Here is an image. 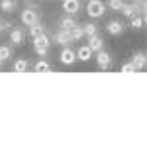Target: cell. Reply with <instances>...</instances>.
<instances>
[{"label": "cell", "mask_w": 147, "mask_h": 147, "mask_svg": "<svg viewBox=\"0 0 147 147\" xmlns=\"http://www.w3.org/2000/svg\"><path fill=\"white\" fill-rule=\"evenodd\" d=\"M45 34V28L43 26H39V22L34 24V26H30V35H32V39H35V37H39V35Z\"/></svg>", "instance_id": "18"}, {"label": "cell", "mask_w": 147, "mask_h": 147, "mask_svg": "<svg viewBox=\"0 0 147 147\" xmlns=\"http://www.w3.org/2000/svg\"><path fill=\"white\" fill-rule=\"evenodd\" d=\"M12 57V47L10 45H0V59L2 61H8Z\"/></svg>", "instance_id": "22"}, {"label": "cell", "mask_w": 147, "mask_h": 147, "mask_svg": "<svg viewBox=\"0 0 147 147\" xmlns=\"http://www.w3.org/2000/svg\"><path fill=\"white\" fill-rule=\"evenodd\" d=\"M71 34H69L67 30H59L53 37H51V43H57V45H61V47H67L71 45Z\"/></svg>", "instance_id": "3"}, {"label": "cell", "mask_w": 147, "mask_h": 147, "mask_svg": "<svg viewBox=\"0 0 147 147\" xmlns=\"http://www.w3.org/2000/svg\"><path fill=\"white\" fill-rule=\"evenodd\" d=\"M28 67H30L28 59H18V61L14 63V73H26Z\"/></svg>", "instance_id": "19"}, {"label": "cell", "mask_w": 147, "mask_h": 147, "mask_svg": "<svg viewBox=\"0 0 147 147\" xmlns=\"http://www.w3.org/2000/svg\"><path fill=\"white\" fill-rule=\"evenodd\" d=\"M20 20H22V24H24V26H34V24H37V22H39V16H37L35 8H30V10H24V12H22Z\"/></svg>", "instance_id": "4"}, {"label": "cell", "mask_w": 147, "mask_h": 147, "mask_svg": "<svg viewBox=\"0 0 147 147\" xmlns=\"http://www.w3.org/2000/svg\"><path fill=\"white\" fill-rule=\"evenodd\" d=\"M106 32L110 35H120L124 32V24L118 22V20H112V22H108V26H106Z\"/></svg>", "instance_id": "10"}, {"label": "cell", "mask_w": 147, "mask_h": 147, "mask_svg": "<svg viewBox=\"0 0 147 147\" xmlns=\"http://www.w3.org/2000/svg\"><path fill=\"white\" fill-rule=\"evenodd\" d=\"M51 69H53V67H51L47 61H37V63L34 65V71H35V73H47V71H51Z\"/></svg>", "instance_id": "20"}, {"label": "cell", "mask_w": 147, "mask_h": 147, "mask_svg": "<svg viewBox=\"0 0 147 147\" xmlns=\"http://www.w3.org/2000/svg\"><path fill=\"white\" fill-rule=\"evenodd\" d=\"M10 22H6V20H0V35L4 34V32H10Z\"/></svg>", "instance_id": "24"}, {"label": "cell", "mask_w": 147, "mask_h": 147, "mask_svg": "<svg viewBox=\"0 0 147 147\" xmlns=\"http://www.w3.org/2000/svg\"><path fill=\"white\" fill-rule=\"evenodd\" d=\"M134 71H136V67L131 63H125L124 67H122V73H134Z\"/></svg>", "instance_id": "25"}, {"label": "cell", "mask_w": 147, "mask_h": 147, "mask_svg": "<svg viewBox=\"0 0 147 147\" xmlns=\"http://www.w3.org/2000/svg\"><path fill=\"white\" fill-rule=\"evenodd\" d=\"M122 4H124V0H110V2H108L110 10H116V12H120V8H122Z\"/></svg>", "instance_id": "23"}, {"label": "cell", "mask_w": 147, "mask_h": 147, "mask_svg": "<svg viewBox=\"0 0 147 147\" xmlns=\"http://www.w3.org/2000/svg\"><path fill=\"white\" fill-rule=\"evenodd\" d=\"M77 59L84 61V63H86V61H90V59H92V51H90V47H88V45H82L79 51H77Z\"/></svg>", "instance_id": "12"}, {"label": "cell", "mask_w": 147, "mask_h": 147, "mask_svg": "<svg viewBox=\"0 0 147 147\" xmlns=\"http://www.w3.org/2000/svg\"><path fill=\"white\" fill-rule=\"evenodd\" d=\"M69 34H71V39H73V41H80V39L84 37L82 26H79V24H77L75 28H71V30H69Z\"/></svg>", "instance_id": "14"}, {"label": "cell", "mask_w": 147, "mask_h": 147, "mask_svg": "<svg viewBox=\"0 0 147 147\" xmlns=\"http://www.w3.org/2000/svg\"><path fill=\"white\" fill-rule=\"evenodd\" d=\"M10 41L14 43V45H20L24 41V30L22 28H14V30H10Z\"/></svg>", "instance_id": "11"}, {"label": "cell", "mask_w": 147, "mask_h": 147, "mask_svg": "<svg viewBox=\"0 0 147 147\" xmlns=\"http://www.w3.org/2000/svg\"><path fill=\"white\" fill-rule=\"evenodd\" d=\"M96 65H98V69H100V71L110 69V65H112V57L108 55L104 49H100V51H98V55H96Z\"/></svg>", "instance_id": "6"}, {"label": "cell", "mask_w": 147, "mask_h": 147, "mask_svg": "<svg viewBox=\"0 0 147 147\" xmlns=\"http://www.w3.org/2000/svg\"><path fill=\"white\" fill-rule=\"evenodd\" d=\"M0 10L6 14H12L16 10V0H0Z\"/></svg>", "instance_id": "16"}, {"label": "cell", "mask_w": 147, "mask_h": 147, "mask_svg": "<svg viewBox=\"0 0 147 147\" xmlns=\"http://www.w3.org/2000/svg\"><path fill=\"white\" fill-rule=\"evenodd\" d=\"M59 26H61V30H71V28H75L77 26V22H75V18L73 16H65V18H61L59 20Z\"/></svg>", "instance_id": "15"}, {"label": "cell", "mask_w": 147, "mask_h": 147, "mask_svg": "<svg viewBox=\"0 0 147 147\" xmlns=\"http://www.w3.org/2000/svg\"><path fill=\"white\" fill-rule=\"evenodd\" d=\"M143 24H145V20H143V16H131L129 18V28H134V30H141L143 28Z\"/></svg>", "instance_id": "17"}, {"label": "cell", "mask_w": 147, "mask_h": 147, "mask_svg": "<svg viewBox=\"0 0 147 147\" xmlns=\"http://www.w3.org/2000/svg\"><path fill=\"white\" fill-rule=\"evenodd\" d=\"M88 47H90L92 53H94V51L98 53L100 49H104V39H102L98 34H96V35H90V37H88Z\"/></svg>", "instance_id": "8"}, {"label": "cell", "mask_w": 147, "mask_h": 147, "mask_svg": "<svg viewBox=\"0 0 147 147\" xmlns=\"http://www.w3.org/2000/svg\"><path fill=\"white\" fill-rule=\"evenodd\" d=\"M49 45H51V39H49L45 34L34 39V51H35V53H37L39 57H45V55H47V51H49Z\"/></svg>", "instance_id": "1"}, {"label": "cell", "mask_w": 147, "mask_h": 147, "mask_svg": "<svg viewBox=\"0 0 147 147\" xmlns=\"http://www.w3.org/2000/svg\"><path fill=\"white\" fill-rule=\"evenodd\" d=\"M59 59H61L63 65H73V63L77 61V51H73V47H69V45L63 47V51H61Z\"/></svg>", "instance_id": "5"}, {"label": "cell", "mask_w": 147, "mask_h": 147, "mask_svg": "<svg viewBox=\"0 0 147 147\" xmlns=\"http://www.w3.org/2000/svg\"><path fill=\"white\" fill-rule=\"evenodd\" d=\"M145 63H147V59H145L143 53H136L134 59H131V65L136 67V71H137V69H145Z\"/></svg>", "instance_id": "13"}, {"label": "cell", "mask_w": 147, "mask_h": 147, "mask_svg": "<svg viewBox=\"0 0 147 147\" xmlns=\"http://www.w3.org/2000/svg\"><path fill=\"white\" fill-rule=\"evenodd\" d=\"M63 10L69 16H75L80 10V0H63Z\"/></svg>", "instance_id": "7"}, {"label": "cell", "mask_w": 147, "mask_h": 147, "mask_svg": "<svg viewBox=\"0 0 147 147\" xmlns=\"http://www.w3.org/2000/svg\"><path fill=\"white\" fill-rule=\"evenodd\" d=\"M120 12L124 14L125 18H131V16H136L137 12H139V6H137V2H131V4H122V8H120Z\"/></svg>", "instance_id": "9"}, {"label": "cell", "mask_w": 147, "mask_h": 147, "mask_svg": "<svg viewBox=\"0 0 147 147\" xmlns=\"http://www.w3.org/2000/svg\"><path fill=\"white\" fill-rule=\"evenodd\" d=\"M2 63H4V61H2V59H0V67H2Z\"/></svg>", "instance_id": "26"}, {"label": "cell", "mask_w": 147, "mask_h": 147, "mask_svg": "<svg viewBox=\"0 0 147 147\" xmlns=\"http://www.w3.org/2000/svg\"><path fill=\"white\" fill-rule=\"evenodd\" d=\"M82 32H84L86 37H90V35L98 34V28H96V24H84V26H82Z\"/></svg>", "instance_id": "21"}, {"label": "cell", "mask_w": 147, "mask_h": 147, "mask_svg": "<svg viewBox=\"0 0 147 147\" xmlns=\"http://www.w3.org/2000/svg\"><path fill=\"white\" fill-rule=\"evenodd\" d=\"M86 12H88L90 18H100V16H104V12H106V6H104L102 0H88Z\"/></svg>", "instance_id": "2"}]
</instances>
